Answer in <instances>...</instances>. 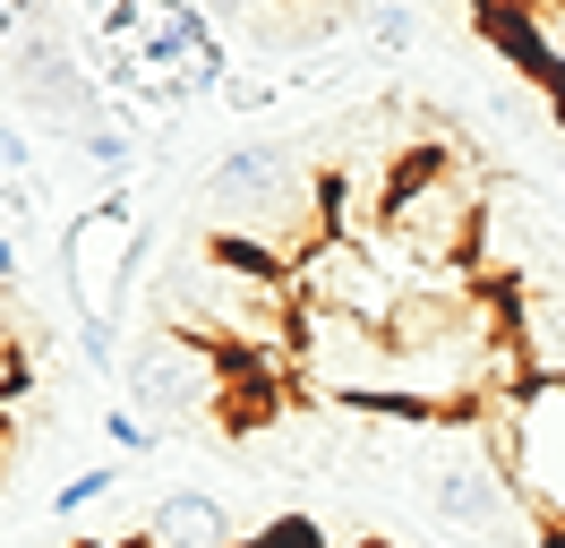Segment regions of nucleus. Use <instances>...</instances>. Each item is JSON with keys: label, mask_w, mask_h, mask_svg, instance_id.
<instances>
[{"label": "nucleus", "mask_w": 565, "mask_h": 548, "mask_svg": "<svg viewBox=\"0 0 565 548\" xmlns=\"http://www.w3.org/2000/svg\"><path fill=\"white\" fill-rule=\"evenodd\" d=\"M206 232H214V249H232L248 266L291 274L326 240V171H318V155H309V146H282V137L232 146V155L206 171Z\"/></svg>", "instance_id": "nucleus-1"}, {"label": "nucleus", "mask_w": 565, "mask_h": 548, "mask_svg": "<svg viewBox=\"0 0 565 548\" xmlns=\"http://www.w3.org/2000/svg\"><path fill=\"white\" fill-rule=\"evenodd\" d=\"M291 377H300L318 403L394 411V342H386V326L300 308V326H291Z\"/></svg>", "instance_id": "nucleus-2"}, {"label": "nucleus", "mask_w": 565, "mask_h": 548, "mask_svg": "<svg viewBox=\"0 0 565 548\" xmlns=\"http://www.w3.org/2000/svg\"><path fill=\"white\" fill-rule=\"evenodd\" d=\"M138 205L129 198H95L61 232V274H70V308L77 326H104L120 335V308H129V283H138Z\"/></svg>", "instance_id": "nucleus-3"}, {"label": "nucleus", "mask_w": 565, "mask_h": 548, "mask_svg": "<svg viewBox=\"0 0 565 548\" xmlns=\"http://www.w3.org/2000/svg\"><path fill=\"white\" fill-rule=\"evenodd\" d=\"M120 386H129V411H146L154 429L163 420H198V411L223 403V351L189 335H146L129 360H120Z\"/></svg>", "instance_id": "nucleus-4"}, {"label": "nucleus", "mask_w": 565, "mask_h": 548, "mask_svg": "<svg viewBox=\"0 0 565 548\" xmlns=\"http://www.w3.org/2000/svg\"><path fill=\"white\" fill-rule=\"evenodd\" d=\"M291 283V301L318 308V317H360V326H394V308H403V292H394V274L360 249V240H334L326 232L300 266L282 274Z\"/></svg>", "instance_id": "nucleus-5"}, {"label": "nucleus", "mask_w": 565, "mask_h": 548, "mask_svg": "<svg viewBox=\"0 0 565 548\" xmlns=\"http://www.w3.org/2000/svg\"><path fill=\"white\" fill-rule=\"evenodd\" d=\"M420 488H428V506L446 514L455 531H489V540H514V531H523V488L497 472V463H480V454L437 463Z\"/></svg>", "instance_id": "nucleus-6"}, {"label": "nucleus", "mask_w": 565, "mask_h": 548, "mask_svg": "<svg viewBox=\"0 0 565 548\" xmlns=\"http://www.w3.org/2000/svg\"><path fill=\"white\" fill-rule=\"evenodd\" d=\"M138 548H248V531L223 488H163L138 514Z\"/></svg>", "instance_id": "nucleus-7"}, {"label": "nucleus", "mask_w": 565, "mask_h": 548, "mask_svg": "<svg viewBox=\"0 0 565 548\" xmlns=\"http://www.w3.org/2000/svg\"><path fill=\"white\" fill-rule=\"evenodd\" d=\"M232 27H241L257 52H275V61H291V52H309V61H318L352 18H334V9H241Z\"/></svg>", "instance_id": "nucleus-8"}, {"label": "nucleus", "mask_w": 565, "mask_h": 548, "mask_svg": "<svg viewBox=\"0 0 565 548\" xmlns=\"http://www.w3.org/2000/svg\"><path fill=\"white\" fill-rule=\"evenodd\" d=\"M111 497H120V463H95V472H70V479H61V497H52V514H61V523H77V514L111 506Z\"/></svg>", "instance_id": "nucleus-9"}, {"label": "nucleus", "mask_w": 565, "mask_h": 548, "mask_svg": "<svg viewBox=\"0 0 565 548\" xmlns=\"http://www.w3.org/2000/svg\"><path fill=\"white\" fill-rule=\"evenodd\" d=\"M352 34H369L377 52H412V43H420V18H412V9H352Z\"/></svg>", "instance_id": "nucleus-10"}, {"label": "nucleus", "mask_w": 565, "mask_h": 548, "mask_svg": "<svg viewBox=\"0 0 565 548\" xmlns=\"http://www.w3.org/2000/svg\"><path fill=\"white\" fill-rule=\"evenodd\" d=\"M77 155H86V171L120 180V171L138 164V137H129V129H95V137H77Z\"/></svg>", "instance_id": "nucleus-11"}, {"label": "nucleus", "mask_w": 565, "mask_h": 548, "mask_svg": "<svg viewBox=\"0 0 565 548\" xmlns=\"http://www.w3.org/2000/svg\"><path fill=\"white\" fill-rule=\"evenodd\" d=\"M104 438H111V454H154L163 429H154L146 411H104Z\"/></svg>", "instance_id": "nucleus-12"}, {"label": "nucleus", "mask_w": 565, "mask_h": 548, "mask_svg": "<svg viewBox=\"0 0 565 548\" xmlns=\"http://www.w3.org/2000/svg\"><path fill=\"white\" fill-rule=\"evenodd\" d=\"M223 103H232V112H266V103H282V77H266V68H241V77L223 86Z\"/></svg>", "instance_id": "nucleus-13"}, {"label": "nucleus", "mask_w": 565, "mask_h": 548, "mask_svg": "<svg viewBox=\"0 0 565 548\" xmlns=\"http://www.w3.org/2000/svg\"><path fill=\"white\" fill-rule=\"evenodd\" d=\"M531 34H540V52L565 68V9H531Z\"/></svg>", "instance_id": "nucleus-14"}, {"label": "nucleus", "mask_w": 565, "mask_h": 548, "mask_svg": "<svg viewBox=\"0 0 565 548\" xmlns=\"http://www.w3.org/2000/svg\"><path fill=\"white\" fill-rule=\"evenodd\" d=\"M18 386H26V360H18V342L0 335V411L18 403Z\"/></svg>", "instance_id": "nucleus-15"}, {"label": "nucleus", "mask_w": 565, "mask_h": 548, "mask_svg": "<svg viewBox=\"0 0 565 548\" xmlns=\"http://www.w3.org/2000/svg\"><path fill=\"white\" fill-rule=\"evenodd\" d=\"M9 283H18V240L0 232V292H9Z\"/></svg>", "instance_id": "nucleus-16"}, {"label": "nucleus", "mask_w": 565, "mask_h": 548, "mask_svg": "<svg viewBox=\"0 0 565 548\" xmlns=\"http://www.w3.org/2000/svg\"><path fill=\"white\" fill-rule=\"evenodd\" d=\"M557 189H565V164H557Z\"/></svg>", "instance_id": "nucleus-17"}]
</instances>
